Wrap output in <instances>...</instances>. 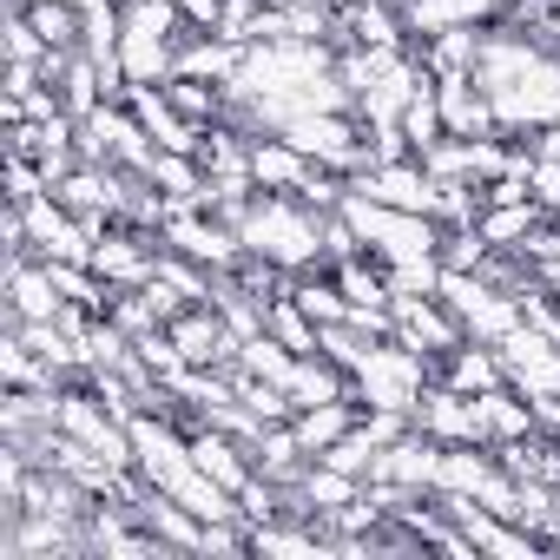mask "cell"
<instances>
[{
	"label": "cell",
	"mask_w": 560,
	"mask_h": 560,
	"mask_svg": "<svg viewBox=\"0 0 560 560\" xmlns=\"http://www.w3.org/2000/svg\"><path fill=\"white\" fill-rule=\"evenodd\" d=\"M435 383H448V389H462V396H488V389H501L508 383V370H501V357H494V343H462L455 357H442L435 363Z\"/></svg>",
	"instance_id": "4fadbf2b"
},
{
	"label": "cell",
	"mask_w": 560,
	"mask_h": 560,
	"mask_svg": "<svg viewBox=\"0 0 560 560\" xmlns=\"http://www.w3.org/2000/svg\"><path fill=\"white\" fill-rule=\"evenodd\" d=\"M21 8H27L34 34L54 54H80V8H73V0H21Z\"/></svg>",
	"instance_id": "5bb4252c"
},
{
	"label": "cell",
	"mask_w": 560,
	"mask_h": 560,
	"mask_svg": "<svg viewBox=\"0 0 560 560\" xmlns=\"http://www.w3.org/2000/svg\"><path fill=\"white\" fill-rule=\"evenodd\" d=\"M357 231V244L383 264V270H435L442 264V218H422V211H396V205H376L363 191H343L337 205Z\"/></svg>",
	"instance_id": "3957f363"
},
{
	"label": "cell",
	"mask_w": 560,
	"mask_h": 560,
	"mask_svg": "<svg viewBox=\"0 0 560 560\" xmlns=\"http://www.w3.org/2000/svg\"><path fill=\"white\" fill-rule=\"evenodd\" d=\"M389 337L409 343V350H422L429 363H442V357H455L468 343V330L455 324V311L442 298H396L389 304Z\"/></svg>",
	"instance_id": "ba28073f"
},
{
	"label": "cell",
	"mask_w": 560,
	"mask_h": 560,
	"mask_svg": "<svg viewBox=\"0 0 560 560\" xmlns=\"http://www.w3.org/2000/svg\"><path fill=\"white\" fill-rule=\"evenodd\" d=\"M402 139H409V152H429L435 139H448V132H442V106H435V80L409 100V113H402Z\"/></svg>",
	"instance_id": "2e32d148"
},
{
	"label": "cell",
	"mask_w": 560,
	"mask_h": 560,
	"mask_svg": "<svg viewBox=\"0 0 560 560\" xmlns=\"http://www.w3.org/2000/svg\"><path fill=\"white\" fill-rule=\"evenodd\" d=\"M264 330L277 337V343H291L298 357H317V324L304 317V304L284 291V298H270V311H264Z\"/></svg>",
	"instance_id": "9a60e30c"
},
{
	"label": "cell",
	"mask_w": 560,
	"mask_h": 560,
	"mask_svg": "<svg viewBox=\"0 0 560 560\" xmlns=\"http://www.w3.org/2000/svg\"><path fill=\"white\" fill-rule=\"evenodd\" d=\"M224 218V211H218ZM231 224H237V237H244V250L250 257H264L270 270H284V277H304L311 264L324 270V211H311L304 198H291V191H250L237 211H231Z\"/></svg>",
	"instance_id": "7a4b0ae2"
},
{
	"label": "cell",
	"mask_w": 560,
	"mask_h": 560,
	"mask_svg": "<svg viewBox=\"0 0 560 560\" xmlns=\"http://www.w3.org/2000/svg\"><path fill=\"white\" fill-rule=\"evenodd\" d=\"M250 178H257V191H304L311 178H317V159H304L284 132H270V139H250Z\"/></svg>",
	"instance_id": "30bf717a"
},
{
	"label": "cell",
	"mask_w": 560,
	"mask_h": 560,
	"mask_svg": "<svg viewBox=\"0 0 560 560\" xmlns=\"http://www.w3.org/2000/svg\"><path fill=\"white\" fill-rule=\"evenodd\" d=\"M396 8H402L409 34L429 40V34H448V27H488L508 0H396Z\"/></svg>",
	"instance_id": "8fae6325"
},
{
	"label": "cell",
	"mask_w": 560,
	"mask_h": 560,
	"mask_svg": "<svg viewBox=\"0 0 560 560\" xmlns=\"http://www.w3.org/2000/svg\"><path fill=\"white\" fill-rule=\"evenodd\" d=\"M73 8H86V0H73Z\"/></svg>",
	"instance_id": "e0dca14e"
},
{
	"label": "cell",
	"mask_w": 560,
	"mask_h": 560,
	"mask_svg": "<svg viewBox=\"0 0 560 560\" xmlns=\"http://www.w3.org/2000/svg\"><path fill=\"white\" fill-rule=\"evenodd\" d=\"M435 389V363L396 337H370L363 357L350 363V396L363 409H396V416H416V402Z\"/></svg>",
	"instance_id": "5b68a950"
},
{
	"label": "cell",
	"mask_w": 560,
	"mask_h": 560,
	"mask_svg": "<svg viewBox=\"0 0 560 560\" xmlns=\"http://www.w3.org/2000/svg\"><path fill=\"white\" fill-rule=\"evenodd\" d=\"M494 357H501L514 396H527V402H553V396H560V350H553L527 317H521V330H508V337L494 343Z\"/></svg>",
	"instance_id": "52a82bcc"
},
{
	"label": "cell",
	"mask_w": 560,
	"mask_h": 560,
	"mask_svg": "<svg viewBox=\"0 0 560 560\" xmlns=\"http://www.w3.org/2000/svg\"><path fill=\"white\" fill-rule=\"evenodd\" d=\"M475 80L494 100L501 132H527V126L560 119V40L534 34V27H481Z\"/></svg>",
	"instance_id": "6da1fadb"
},
{
	"label": "cell",
	"mask_w": 560,
	"mask_h": 560,
	"mask_svg": "<svg viewBox=\"0 0 560 560\" xmlns=\"http://www.w3.org/2000/svg\"><path fill=\"white\" fill-rule=\"evenodd\" d=\"M357 422H363V402H357V396L311 402V409H298V416H291V429H298V442H304V455H311V462H317L324 448H337Z\"/></svg>",
	"instance_id": "7c38bea8"
},
{
	"label": "cell",
	"mask_w": 560,
	"mask_h": 560,
	"mask_svg": "<svg viewBox=\"0 0 560 560\" xmlns=\"http://www.w3.org/2000/svg\"><path fill=\"white\" fill-rule=\"evenodd\" d=\"M435 106H442V132H448V139L501 132V126H494V100L481 93L475 73H448V80H435Z\"/></svg>",
	"instance_id": "9c48e42d"
},
{
	"label": "cell",
	"mask_w": 560,
	"mask_h": 560,
	"mask_svg": "<svg viewBox=\"0 0 560 560\" xmlns=\"http://www.w3.org/2000/svg\"><path fill=\"white\" fill-rule=\"evenodd\" d=\"M435 298L455 311V324H462L475 343H501L508 330H521V291L488 284L481 270H448V264H442V291H435Z\"/></svg>",
	"instance_id": "8992f818"
},
{
	"label": "cell",
	"mask_w": 560,
	"mask_h": 560,
	"mask_svg": "<svg viewBox=\"0 0 560 560\" xmlns=\"http://www.w3.org/2000/svg\"><path fill=\"white\" fill-rule=\"evenodd\" d=\"M126 21H119V73H126V93L132 86H165L178 73V54L185 40L198 34L172 0H119Z\"/></svg>",
	"instance_id": "277c9868"
}]
</instances>
